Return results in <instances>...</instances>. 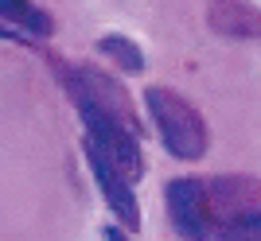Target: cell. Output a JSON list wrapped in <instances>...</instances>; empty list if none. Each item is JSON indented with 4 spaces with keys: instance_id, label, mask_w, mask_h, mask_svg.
Returning <instances> with one entry per match:
<instances>
[{
    "instance_id": "obj_1",
    "label": "cell",
    "mask_w": 261,
    "mask_h": 241,
    "mask_svg": "<svg viewBox=\"0 0 261 241\" xmlns=\"http://www.w3.org/2000/svg\"><path fill=\"white\" fill-rule=\"evenodd\" d=\"M144 105H148V113H152V120H156V132H160L164 148H168L175 160H187V164H191V160H199V156L207 152V144H211L207 120H203V113L187 98H179V94L168 89V86H148Z\"/></svg>"
},
{
    "instance_id": "obj_2",
    "label": "cell",
    "mask_w": 261,
    "mask_h": 241,
    "mask_svg": "<svg viewBox=\"0 0 261 241\" xmlns=\"http://www.w3.org/2000/svg\"><path fill=\"white\" fill-rule=\"evenodd\" d=\"M203 187H207V202L218 230H222V241L230 230L261 218V183H253L246 175H226V179H211Z\"/></svg>"
},
{
    "instance_id": "obj_3",
    "label": "cell",
    "mask_w": 261,
    "mask_h": 241,
    "mask_svg": "<svg viewBox=\"0 0 261 241\" xmlns=\"http://www.w3.org/2000/svg\"><path fill=\"white\" fill-rule=\"evenodd\" d=\"M168 218L191 241H222V230H218L211 202H207V187L195 183V179L168 183Z\"/></svg>"
},
{
    "instance_id": "obj_4",
    "label": "cell",
    "mask_w": 261,
    "mask_h": 241,
    "mask_svg": "<svg viewBox=\"0 0 261 241\" xmlns=\"http://www.w3.org/2000/svg\"><path fill=\"white\" fill-rule=\"evenodd\" d=\"M86 160H90V171H94V179H98L106 202L113 206V214H117L121 222H129V230H137V226H141V210H137V198H133V183L121 175V171H113L90 144H86Z\"/></svg>"
},
{
    "instance_id": "obj_5",
    "label": "cell",
    "mask_w": 261,
    "mask_h": 241,
    "mask_svg": "<svg viewBox=\"0 0 261 241\" xmlns=\"http://www.w3.org/2000/svg\"><path fill=\"white\" fill-rule=\"evenodd\" d=\"M207 23L226 39H261V12L246 0H211Z\"/></svg>"
},
{
    "instance_id": "obj_6",
    "label": "cell",
    "mask_w": 261,
    "mask_h": 241,
    "mask_svg": "<svg viewBox=\"0 0 261 241\" xmlns=\"http://www.w3.org/2000/svg\"><path fill=\"white\" fill-rule=\"evenodd\" d=\"M0 20H4V23H16V27L39 35V39L51 35V20H47V12L35 8L32 0H0Z\"/></svg>"
},
{
    "instance_id": "obj_7",
    "label": "cell",
    "mask_w": 261,
    "mask_h": 241,
    "mask_svg": "<svg viewBox=\"0 0 261 241\" xmlns=\"http://www.w3.org/2000/svg\"><path fill=\"white\" fill-rule=\"evenodd\" d=\"M98 47H101V55H109L117 66H125V70H141V66H144V58H141V51H137V43H133V39L106 35Z\"/></svg>"
},
{
    "instance_id": "obj_8",
    "label": "cell",
    "mask_w": 261,
    "mask_h": 241,
    "mask_svg": "<svg viewBox=\"0 0 261 241\" xmlns=\"http://www.w3.org/2000/svg\"><path fill=\"white\" fill-rule=\"evenodd\" d=\"M226 241H261V218L246 222V226H238V230H230Z\"/></svg>"
},
{
    "instance_id": "obj_9",
    "label": "cell",
    "mask_w": 261,
    "mask_h": 241,
    "mask_svg": "<svg viewBox=\"0 0 261 241\" xmlns=\"http://www.w3.org/2000/svg\"><path fill=\"white\" fill-rule=\"evenodd\" d=\"M106 241H129V237H125L121 230H106Z\"/></svg>"
},
{
    "instance_id": "obj_10",
    "label": "cell",
    "mask_w": 261,
    "mask_h": 241,
    "mask_svg": "<svg viewBox=\"0 0 261 241\" xmlns=\"http://www.w3.org/2000/svg\"><path fill=\"white\" fill-rule=\"evenodd\" d=\"M0 39H12V32H8V27H0Z\"/></svg>"
}]
</instances>
